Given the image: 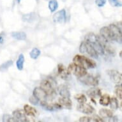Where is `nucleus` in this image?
Wrapping results in <instances>:
<instances>
[{
    "instance_id": "f257e3e1",
    "label": "nucleus",
    "mask_w": 122,
    "mask_h": 122,
    "mask_svg": "<svg viewBox=\"0 0 122 122\" xmlns=\"http://www.w3.org/2000/svg\"><path fill=\"white\" fill-rule=\"evenodd\" d=\"M84 40L89 42L92 46L98 55H104L105 51L102 43L100 42L98 35H97L93 33H89L86 35L84 37Z\"/></svg>"
},
{
    "instance_id": "f03ea898",
    "label": "nucleus",
    "mask_w": 122,
    "mask_h": 122,
    "mask_svg": "<svg viewBox=\"0 0 122 122\" xmlns=\"http://www.w3.org/2000/svg\"><path fill=\"white\" fill-rule=\"evenodd\" d=\"M73 61L78 66L83 67L85 69H90V68H95L96 67L97 64L95 61L93 60L87 58L86 56L82 55H76L73 58Z\"/></svg>"
},
{
    "instance_id": "7ed1b4c3",
    "label": "nucleus",
    "mask_w": 122,
    "mask_h": 122,
    "mask_svg": "<svg viewBox=\"0 0 122 122\" xmlns=\"http://www.w3.org/2000/svg\"><path fill=\"white\" fill-rule=\"evenodd\" d=\"M79 51L82 54L86 53L89 54L90 56L94 58H98V54L97 53L92 46L89 42H86L85 40L81 42L79 46Z\"/></svg>"
},
{
    "instance_id": "20e7f679",
    "label": "nucleus",
    "mask_w": 122,
    "mask_h": 122,
    "mask_svg": "<svg viewBox=\"0 0 122 122\" xmlns=\"http://www.w3.org/2000/svg\"><path fill=\"white\" fill-rule=\"evenodd\" d=\"M67 70H68V72H70V74H74V76H76L78 78L85 76L87 74L86 69H85L83 67H81V66L77 65H76L74 63H70L68 65Z\"/></svg>"
},
{
    "instance_id": "39448f33",
    "label": "nucleus",
    "mask_w": 122,
    "mask_h": 122,
    "mask_svg": "<svg viewBox=\"0 0 122 122\" xmlns=\"http://www.w3.org/2000/svg\"><path fill=\"white\" fill-rule=\"evenodd\" d=\"M79 81L87 86H97L98 84V79L90 74H86L85 76L79 78Z\"/></svg>"
},
{
    "instance_id": "423d86ee",
    "label": "nucleus",
    "mask_w": 122,
    "mask_h": 122,
    "mask_svg": "<svg viewBox=\"0 0 122 122\" xmlns=\"http://www.w3.org/2000/svg\"><path fill=\"white\" fill-rule=\"evenodd\" d=\"M112 33L113 41L122 43V30L121 27L116 26V24H111L108 26Z\"/></svg>"
},
{
    "instance_id": "0eeeda50",
    "label": "nucleus",
    "mask_w": 122,
    "mask_h": 122,
    "mask_svg": "<svg viewBox=\"0 0 122 122\" xmlns=\"http://www.w3.org/2000/svg\"><path fill=\"white\" fill-rule=\"evenodd\" d=\"M107 74L112 82L116 84H122V76L120 72L115 70H107Z\"/></svg>"
},
{
    "instance_id": "6e6552de",
    "label": "nucleus",
    "mask_w": 122,
    "mask_h": 122,
    "mask_svg": "<svg viewBox=\"0 0 122 122\" xmlns=\"http://www.w3.org/2000/svg\"><path fill=\"white\" fill-rule=\"evenodd\" d=\"M40 88L46 93L47 96H51L55 94V90L52 88L50 82L47 79H44L40 83Z\"/></svg>"
},
{
    "instance_id": "1a4fd4ad",
    "label": "nucleus",
    "mask_w": 122,
    "mask_h": 122,
    "mask_svg": "<svg viewBox=\"0 0 122 122\" xmlns=\"http://www.w3.org/2000/svg\"><path fill=\"white\" fill-rule=\"evenodd\" d=\"M77 110L81 112H82L84 114H91L93 112H94L95 109L90 104H86V103H82L79 104L77 106Z\"/></svg>"
},
{
    "instance_id": "9d476101",
    "label": "nucleus",
    "mask_w": 122,
    "mask_h": 122,
    "mask_svg": "<svg viewBox=\"0 0 122 122\" xmlns=\"http://www.w3.org/2000/svg\"><path fill=\"white\" fill-rule=\"evenodd\" d=\"M33 95L39 101H46L47 95L40 87H36L33 90Z\"/></svg>"
},
{
    "instance_id": "9b49d317",
    "label": "nucleus",
    "mask_w": 122,
    "mask_h": 122,
    "mask_svg": "<svg viewBox=\"0 0 122 122\" xmlns=\"http://www.w3.org/2000/svg\"><path fill=\"white\" fill-rule=\"evenodd\" d=\"M53 21L56 23H62L66 20V11L65 9L58 11L54 14Z\"/></svg>"
},
{
    "instance_id": "f8f14e48",
    "label": "nucleus",
    "mask_w": 122,
    "mask_h": 122,
    "mask_svg": "<svg viewBox=\"0 0 122 122\" xmlns=\"http://www.w3.org/2000/svg\"><path fill=\"white\" fill-rule=\"evenodd\" d=\"M100 36H102L103 38L107 42H112L113 41L112 38V33L111 32L110 29L109 28L108 26H105L100 29Z\"/></svg>"
},
{
    "instance_id": "ddd939ff",
    "label": "nucleus",
    "mask_w": 122,
    "mask_h": 122,
    "mask_svg": "<svg viewBox=\"0 0 122 122\" xmlns=\"http://www.w3.org/2000/svg\"><path fill=\"white\" fill-rule=\"evenodd\" d=\"M13 117L16 120V122H28V118L26 117V113L22 110H15L12 113Z\"/></svg>"
},
{
    "instance_id": "4468645a",
    "label": "nucleus",
    "mask_w": 122,
    "mask_h": 122,
    "mask_svg": "<svg viewBox=\"0 0 122 122\" xmlns=\"http://www.w3.org/2000/svg\"><path fill=\"white\" fill-rule=\"evenodd\" d=\"M58 73L59 76L61 77V78L64 79V80H67L69 79L70 76V72H68L67 68H66L63 64L58 65Z\"/></svg>"
},
{
    "instance_id": "2eb2a0df",
    "label": "nucleus",
    "mask_w": 122,
    "mask_h": 122,
    "mask_svg": "<svg viewBox=\"0 0 122 122\" xmlns=\"http://www.w3.org/2000/svg\"><path fill=\"white\" fill-rule=\"evenodd\" d=\"M58 103L62 107H64L67 109H71L72 107V102L70 98L61 97L58 99Z\"/></svg>"
},
{
    "instance_id": "dca6fc26",
    "label": "nucleus",
    "mask_w": 122,
    "mask_h": 122,
    "mask_svg": "<svg viewBox=\"0 0 122 122\" xmlns=\"http://www.w3.org/2000/svg\"><path fill=\"white\" fill-rule=\"evenodd\" d=\"M88 97H90V98H96L97 97H100V96L102 95V93L100 91V89L96 88H90V90H88L86 92Z\"/></svg>"
},
{
    "instance_id": "f3484780",
    "label": "nucleus",
    "mask_w": 122,
    "mask_h": 122,
    "mask_svg": "<svg viewBox=\"0 0 122 122\" xmlns=\"http://www.w3.org/2000/svg\"><path fill=\"white\" fill-rule=\"evenodd\" d=\"M58 90L60 96L61 97H66V98H70V91L66 85H65V84L60 85L58 88Z\"/></svg>"
},
{
    "instance_id": "a211bd4d",
    "label": "nucleus",
    "mask_w": 122,
    "mask_h": 122,
    "mask_svg": "<svg viewBox=\"0 0 122 122\" xmlns=\"http://www.w3.org/2000/svg\"><path fill=\"white\" fill-rule=\"evenodd\" d=\"M24 112L28 116H35L36 115V114H37V111L36 110V109L33 107H32V106L28 105V104L24 105Z\"/></svg>"
},
{
    "instance_id": "6ab92c4d",
    "label": "nucleus",
    "mask_w": 122,
    "mask_h": 122,
    "mask_svg": "<svg viewBox=\"0 0 122 122\" xmlns=\"http://www.w3.org/2000/svg\"><path fill=\"white\" fill-rule=\"evenodd\" d=\"M14 39L17 40H24L26 39V34L23 31H14L11 33Z\"/></svg>"
},
{
    "instance_id": "aec40b11",
    "label": "nucleus",
    "mask_w": 122,
    "mask_h": 122,
    "mask_svg": "<svg viewBox=\"0 0 122 122\" xmlns=\"http://www.w3.org/2000/svg\"><path fill=\"white\" fill-rule=\"evenodd\" d=\"M99 114L102 118H109L113 116V112L110 109H101L99 111Z\"/></svg>"
},
{
    "instance_id": "412c9836",
    "label": "nucleus",
    "mask_w": 122,
    "mask_h": 122,
    "mask_svg": "<svg viewBox=\"0 0 122 122\" xmlns=\"http://www.w3.org/2000/svg\"><path fill=\"white\" fill-rule=\"evenodd\" d=\"M110 96L107 94H104L100 96L99 103L103 106H107L110 102Z\"/></svg>"
},
{
    "instance_id": "4be33fe9",
    "label": "nucleus",
    "mask_w": 122,
    "mask_h": 122,
    "mask_svg": "<svg viewBox=\"0 0 122 122\" xmlns=\"http://www.w3.org/2000/svg\"><path fill=\"white\" fill-rule=\"evenodd\" d=\"M24 56L23 54H20L18 57V59L16 61L17 68L19 70H22L24 68Z\"/></svg>"
},
{
    "instance_id": "5701e85b",
    "label": "nucleus",
    "mask_w": 122,
    "mask_h": 122,
    "mask_svg": "<svg viewBox=\"0 0 122 122\" xmlns=\"http://www.w3.org/2000/svg\"><path fill=\"white\" fill-rule=\"evenodd\" d=\"M36 17V15L35 13H30V14L23 15V16H22V20H24V22H31L35 20Z\"/></svg>"
},
{
    "instance_id": "b1692460",
    "label": "nucleus",
    "mask_w": 122,
    "mask_h": 122,
    "mask_svg": "<svg viewBox=\"0 0 122 122\" xmlns=\"http://www.w3.org/2000/svg\"><path fill=\"white\" fill-rule=\"evenodd\" d=\"M109 104H110L111 108L112 109L116 110L119 108V102H118V98L114 97H112V98H110Z\"/></svg>"
},
{
    "instance_id": "393cba45",
    "label": "nucleus",
    "mask_w": 122,
    "mask_h": 122,
    "mask_svg": "<svg viewBox=\"0 0 122 122\" xmlns=\"http://www.w3.org/2000/svg\"><path fill=\"white\" fill-rule=\"evenodd\" d=\"M41 54V52L38 49V48H36L35 47L31 51V52L30 53V56L31 57V58H32L33 60H36L39 57V56Z\"/></svg>"
},
{
    "instance_id": "a878e982",
    "label": "nucleus",
    "mask_w": 122,
    "mask_h": 122,
    "mask_svg": "<svg viewBox=\"0 0 122 122\" xmlns=\"http://www.w3.org/2000/svg\"><path fill=\"white\" fill-rule=\"evenodd\" d=\"M58 8V3L56 0H50L49 2V8L51 12H55Z\"/></svg>"
},
{
    "instance_id": "bb28decb",
    "label": "nucleus",
    "mask_w": 122,
    "mask_h": 122,
    "mask_svg": "<svg viewBox=\"0 0 122 122\" xmlns=\"http://www.w3.org/2000/svg\"><path fill=\"white\" fill-rule=\"evenodd\" d=\"M13 65V61L12 60H8L6 62H5L4 63H3L1 66H0V71L1 72H5L6 70H7L9 68V67L12 66Z\"/></svg>"
},
{
    "instance_id": "cd10ccee",
    "label": "nucleus",
    "mask_w": 122,
    "mask_h": 122,
    "mask_svg": "<svg viewBox=\"0 0 122 122\" xmlns=\"http://www.w3.org/2000/svg\"><path fill=\"white\" fill-rule=\"evenodd\" d=\"M74 98L79 104H82V103H86L87 102V98L84 94L82 93H79V94L76 95L74 96Z\"/></svg>"
},
{
    "instance_id": "c85d7f7f",
    "label": "nucleus",
    "mask_w": 122,
    "mask_h": 122,
    "mask_svg": "<svg viewBox=\"0 0 122 122\" xmlns=\"http://www.w3.org/2000/svg\"><path fill=\"white\" fill-rule=\"evenodd\" d=\"M114 92H115V94H116L117 98L119 99H122V84H118L115 86L114 88Z\"/></svg>"
},
{
    "instance_id": "c756f323",
    "label": "nucleus",
    "mask_w": 122,
    "mask_h": 122,
    "mask_svg": "<svg viewBox=\"0 0 122 122\" xmlns=\"http://www.w3.org/2000/svg\"><path fill=\"white\" fill-rule=\"evenodd\" d=\"M3 122H16L15 118L10 114H5L3 116Z\"/></svg>"
},
{
    "instance_id": "7c9ffc66",
    "label": "nucleus",
    "mask_w": 122,
    "mask_h": 122,
    "mask_svg": "<svg viewBox=\"0 0 122 122\" xmlns=\"http://www.w3.org/2000/svg\"><path fill=\"white\" fill-rule=\"evenodd\" d=\"M110 4L114 7H120L122 6V3L119 0H109Z\"/></svg>"
},
{
    "instance_id": "2f4dec72",
    "label": "nucleus",
    "mask_w": 122,
    "mask_h": 122,
    "mask_svg": "<svg viewBox=\"0 0 122 122\" xmlns=\"http://www.w3.org/2000/svg\"><path fill=\"white\" fill-rule=\"evenodd\" d=\"M79 122H92V117H88V116H82L79 118Z\"/></svg>"
},
{
    "instance_id": "473e14b6",
    "label": "nucleus",
    "mask_w": 122,
    "mask_h": 122,
    "mask_svg": "<svg viewBox=\"0 0 122 122\" xmlns=\"http://www.w3.org/2000/svg\"><path fill=\"white\" fill-rule=\"evenodd\" d=\"M47 79L49 81V82H50V84H51V86H52V88L55 90V89L57 88V84H56V81L54 80L53 78H52V77H49L48 78H47Z\"/></svg>"
},
{
    "instance_id": "72a5a7b5",
    "label": "nucleus",
    "mask_w": 122,
    "mask_h": 122,
    "mask_svg": "<svg viewBox=\"0 0 122 122\" xmlns=\"http://www.w3.org/2000/svg\"><path fill=\"white\" fill-rule=\"evenodd\" d=\"M106 0H95V3L98 7H102L105 5Z\"/></svg>"
},
{
    "instance_id": "f704fd0d",
    "label": "nucleus",
    "mask_w": 122,
    "mask_h": 122,
    "mask_svg": "<svg viewBox=\"0 0 122 122\" xmlns=\"http://www.w3.org/2000/svg\"><path fill=\"white\" fill-rule=\"evenodd\" d=\"M29 100H30V102L32 104H34V105H36V104H38V102H39V100L37 99V98H36V97H35L33 95L31 97H30V99H29Z\"/></svg>"
},
{
    "instance_id": "c9c22d12",
    "label": "nucleus",
    "mask_w": 122,
    "mask_h": 122,
    "mask_svg": "<svg viewBox=\"0 0 122 122\" xmlns=\"http://www.w3.org/2000/svg\"><path fill=\"white\" fill-rule=\"evenodd\" d=\"M5 42V33H0V44H3Z\"/></svg>"
},
{
    "instance_id": "e433bc0d",
    "label": "nucleus",
    "mask_w": 122,
    "mask_h": 122,
    "mask_svg": "<svg viewBox=\"0 0 122 122\" xmlns=\"http://www.w3.org/2000/svg\"><path fill=\"white\" fill-rule=\"evenodd\" d=\"M120 57H122V51H120Z\"/></svg>"
},
{
    "instance_id": "4c0bfd02",
    "label": "nucleus",
    "mask_w": 122,
    "mask_h": 122,
    "mask_svg": "<svg viewBox=\"0 0 122 122\" xmlns=\"http://www.w3.org/2000/svg\"><path fill=\"white\" fill-rule=\"evenodd\" d=\"M17 1H20V0H17Z\"/></svg>"
}]
</instances>
